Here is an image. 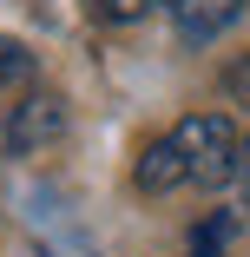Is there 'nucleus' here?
<instances>
[{"instance_id": "f257e3e1", "label": "nucleus", "mask_w": 250, "mask_h": 257, "mask_svg": "<svg viewBox=\"0 0 250 257\" xmlns=\"http://www.w3.org/2000/svg\"><path fill=\"white\" fill-rule=\"evenodd\" d=\"M171 145H178V159H184V185L217 191V185L237 178L243 139H237V125H230L224 112H191V119H178V125H171Z\"/></svg>"}, {"instance_id": "20e7f679", "label": "nucleus", "mask_w": 250, "mask_h": 257, "mask_svg": "<svg viewBox=\"0 0 250 257\" xmlns=\"http://www.w3.org/2000/svg\"><path fill=\"white\" fill-rule=\"evenodd\" d=\"M138 191L145 198H165V191H184V159H178V145H171V132L165 139H152V145H145L138 152Z\"/></svg>"}, {"instance_id": "7ed1b4c3", "label": "nucleus", "mask_w": 250, "mask_h": 257, "mask_svg": "<svg viewBox=\"0 0 250 257\" xmlns=\"http://www.w3.org/2000/svg\"><path fill=\"white\" fill-rule=\"evenodd\" d=\"M158 7H165V20H171V33L184 46H211L250 0H158Z\"/></svg>"}, {"instance_id": "6e6552de", "label": "nucleus", "mask_w": 250, "mask_h": 257, "mask_svg": "<svg viewBox=\"0 0 250 257\" xmlns=\"http://www.w3.org/2000/svg\"><path fill=\"white\" fill-rule=\"evenodd\" d=\"M237 204H243V218H250V139H243V152H237Z\"/></svg>"}, {"instance_id": "39448f33", "label": "nucleus", "mask_w": 250, "mask_h": 257, "mask_svg": "<svg viewBox=\"0 0 250 257\" xmlns=\"http://www.w3.org/2000/svg\"><path fill=\"white\" fill-rule=\"evenodd\" d=\"M14 86H33V53L20 40H0V92H14Z\"/></svg>"}, {"instance_id": "0eeeda50", "label": "nucleus", "mask_w": 250, "mask_h": 257, "mask_svg": "<svg viewBox=\"0 0 250 257\" xmlns=\"http://www.w3.org/2000/svg\"><path fill=\"white\" fill-rule=\"evenodd\" d=\"M224 99H230V106H250V53H237L224 66Z\"/></svg>"}, {"instance_id": "f03ea898", "label": "nucleus", "mask_w": 250, "mask_h": 257, "mask_svg": "<svg viewBox=\"0 0 250 257\" xmlns=\"http://www.w3.org/2000/svg\"><path fill=\"white\" fill-rule=\"evenodd\" d=\"M66 132V99L46 92V86H27L20 106H7V125H0V145L14 152V159H33V152H46Z\"/></svg>"}, {"instance_id": "423d86ee", "label": "nucleus", "mask_w": 250, "mask_h": 257, "mask_svg": "<svg viewBox=\"0 0 250 257\" xmlns=\"http://www.w3.org/2000/svg\"><path fill=\"white\" fill-rule=\"evenodd\" d=\"M145 7H152V0H86V14H92V20H112V27L145 20Z\"/></svg>"}]
</instances>
